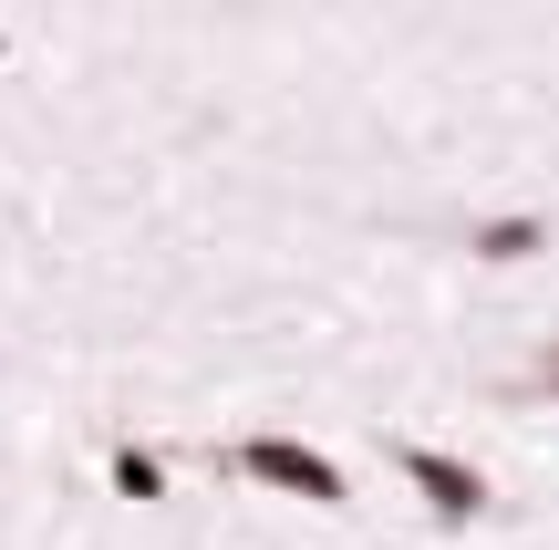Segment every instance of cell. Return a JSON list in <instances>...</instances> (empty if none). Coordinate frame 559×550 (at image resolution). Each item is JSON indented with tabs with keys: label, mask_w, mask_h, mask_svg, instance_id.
Masks as SVG:
<instances>
[{
	"label": "cell",
	"mask_w": 559,
	"mask_h": 550,
	"mask_svg": "<svg viewBox=\"0 0 559 550\" xmlns=\"http://www.w3.org/2000/svg\"><path fill=\"white\" fill-rule=\"evenodd\" d=\"M218 468H239V478H270V489L311 499V510H342V499H353V478H342L321 447H300V436H239V447H218Z\"/></svg>",
	"instance_id": "obj_1"
},
{
	"label": "cell",
	"mask_w": 559,
	"mask_h": 550,
	"mask_svg": "<svg viewBox=\"0 0 559 550\" xmlns=\"http://www.w3.org/2000/svg\"><path fill=\"white\" fill-rule=\"evenodd\" d=\"M394 457H404V478L436 499V519H477L487 510V478L477 468H456V457H436V447H394Z\"/></svg>",
	"instance_id": "obj_2"
},
{
	"label": "cell",
	"mask_w": 559,
	"mask_h": 550,
	"mask_svg": "<svg viewBox=\"0 0 559 550\" xmlns=\"http://www.w3.org/2000/svg\"><path fill=\"white\" fill-rule=\"evenodd\" d=\"M104 478H115L124 499H166V457H145V447H115V468H104Z\"/></svg>",
	"instance_id": "obj_3"
},
{
	"label": "cell",
	"mask_w": 559,
	"mask_h": 550,
	"mask_svg": "<svg viewBox=\"0 0 559 550\" xmlns=\"http://www.w3.org/2000/svg\"><path fill=\"white\" fill-rule=\"evenodd\" d=\"M539 374H549V385H559V353H549V364H539Z\"/></svg>",
	"instance_id": "obj_4"
},
{
	"label": "cell",
	"mask_w": 559,
	"mask_h": 550,
	"mask_svg": "<svg viewBox=\"0 0 559 550\" xmlns=\"http://www.w3.org/2000/svg\"><path fill=\"white\" fill-rule=\"evenodd\" d=\"M0 52H11V42H0Z\"/></svg>",
	"instance_id": "obj_5"
}]
</instances>
